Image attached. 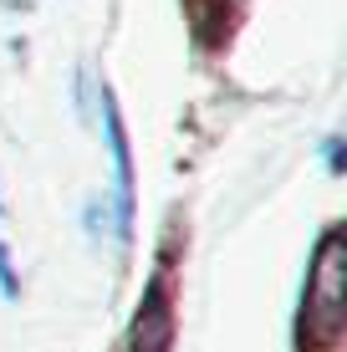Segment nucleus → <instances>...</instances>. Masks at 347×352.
Segmentation results:
<instances>
[{"label":"nucleus","mask_w":347,"mask_h":352,"mask_svg":"<svg viewBox=\"0 0 347 352\" xmlns=\"http://www.w3.org/2000/svg\"><path fill=\"white\" fill-rule=\"evenodd\" d=\"M102 123H107V143H113V168H117V235H133V153H128V133H123V113H117L113 92L102 87Z\"/></svg>","instance_id":"f03ea898"},{"label":"nucleus","mask_w":347,"mask_h":352,"mask_svg":"<svg viewBox=\"0 0 347 352\" xmlns=\"http://www.w3.org/2000/svg\"><path fill=\"white\" fill-rule=\"evenodd\" d=\"M0 214H5V204H0Z\"/></svg>","instance_id":"423d86ee"},{"label":"nucleus","mask_w":347,"mask_h":352,"mask_svg":"<svg viewBox=\"0 0 347 352\" xmlns=\"http://www.w3.org/2000/svg\"><path fill=\"white\" fill-rule=\"evenodd\" d=\"M322 159H327V168H342V143L327 138V143H322Z\"/></svg>","instance_id":"39448f33"},{"label":"nucleus","mask_w":347,"mask_h":352,"mask_svg":"<svg viewBox=\"0 0 347 352\" xmlns=\"http://www.w3.org/2000/svg\"><path fill=\"white\" fill-rule=\"evenodd\" d=\"M337 327H342V235H327L317 256V286H312V332L337 337Z\"/></svg>","instance_id":"f257e3e1"},{"label":"nucleus","mask_w":347,"mask_h":352,"mask_svg":"<svg viewBox=\"0 0 347 352\" xmlns=\"http://www.w3.org/2000/svg\"><path fill=\"white\" fill-rule=\"evenodd\" d=\"M169 332H174V311H169V296L164 286L148 291L138 322H133V337H128V352H169Z\"/></svg>","instance_id":"7ed1b4c3"},{"label":"nucleus","mask_w":347,"mask_h":352,"mask_svg":"<svg viewBox=\"0 0 347 352\" xmlns=\"http://www.w3.org/2000/svg\"><path fill=\"white\" fill-rule=\"evenodd\" d=\"M16 271H10V250L5 245H0V296H16Z\"/></svg>","instance_id":"20e7f679"}]
</instances>
